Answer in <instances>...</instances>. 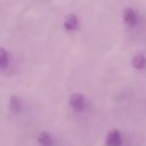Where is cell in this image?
I'll return each mask as SVG.
<instances>
[{
	"label": "cell",
	"instance_id": "8",
	"mask_svg": "<svg viewBox=\"0 0 146 146\" xmlns=\"http://www.w3.org/2000/svg\"><path fill=\"white\" fill-rule=\"evenodd\" d=\"M9 64V55L5 48L0 49V66L2 70H5Z\"/></svg>",
	"mask_w": 146,
	"mask_h": 146
},
{
	"label": "cell",
	"instance_id": "3",
	"mask_svg": "<svg viewBox=\"0 0 146 146\" xmlns=\"http://www.w3.org/2000/svg\"><path fill=\"white\" fill-rule=\"evenodd\" d=\"M123 21L128 26H135L137 24V13L131 7H125L123 10Z\"/></svg>",
	"mask_w": 146,
	"mask_h": 146
},
{
	"label": "cell",
	"instance_id": "1",
	"mask_svg": "<svg viewBox=\"0 0 146 146\" xmlns=\"http://www.w3.org/2000/svg\"><path fill=\"white\" fill-rule=\"evenodd\" d=\"M68 103H70V106L76 111H82L84 110L86 107V99L84 97L81 95V94H72L70 96V99H68Z\"/></svg>",
	"mask_w": 146,
	"mask_h": 146
},
{
	"label": "cell",
	"instance_id": "7",
	"mask_svg": "<svg viewBox=\"0 0 146 146\" xmlns=\"http://www.w3.org/2000/svg\"><path fill=\"white\" fill-rule=\"evenodd\" d=\"M38 141H39V144L42 145V146H52V138H51V136H50L48 132H46V131H42V132L39 133V136H38Z\"/></svg>",
	"mask_w": 146,
	"mask_h": 146
},
{
	"label": "cell",
	"instance_id": "2",
	"mask_svg": "<svg viewBox=\"0 0 146 146\" xmlns=\"http://www.w3.org/2000/svg\"><path fill=\"white\" fill-rule=\"evenodd\" d=\"M106 145L107 146H121L122 144V137H121V132L116 129L111 130L107 136H106Z\"/></svg>",
	"mask_w": 146,
	"mask_h": 146
},
{
	"label": "cell",
	"instance_id": "5",
	"mask_svg": "<svg viewBox=\"0 0 146 146\" xmlns=\"http://www.w3.org/2000/svg\"><path fill=\"white\" fill-rule=\"evenodd\" d=\"M131 65L137 70H143L146 67V57L143 54H137L131 59Z\"/></svg>",
	"mask_w": 146,
	"mask_h": 146
},
{
	"label": "cell",
	"instance_id": "6",
	"mask_svg": "<svg viewBox=\"0 0 146 146\" xmlns=\"http://www.w3.org/2000/svg\"><path fill=\"white\" fill-rule=\"evenodd\" d=\"M9 108L16 113L21 112L23 108V100L17 96H11L9 98Z\"/></svg>",
	"mask_w": 146,
	"mask_h": 146
},
{
	"label": "cell",
	"instance_id": "4",
	"mask_svg": "<svg viewBox=\"0 0 146 146\" xmlns=\"http://www.w3.org/2000/svg\"><path fill=\"white\" fill-rule=\"evenodd\" d=\"M78 25H79V19L75 14H70L66 16V18L64 21V27L66 31H70V32L75 31Z\"/></svg>",
	"mask_w": 146,
	"mask_h": 146
}]
</instances>
